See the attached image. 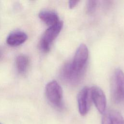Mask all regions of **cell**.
Returning <instances> with one entry per match:
<instances>
[{
    "label": "cell",
    "instance_id": "1",
    "mask_svg": "<svg viewBox=\"0 0 124 124\" xmlns=\"http://www.w3.org/2000/svg\"><path fill=\"white\" fill-rule=\"evenodd\" d=\"M111 92L115 103H119L124 100V73L120 69H116L112 76Z\"/></svg>",
    "mask_w": 124,
    "mask_h": 124
},
{
    "label": "cell",
    "instance_id": "2",
    "mask_svg": "<svg viewBox=\"0 0 124 124\" xmlns=\"http://www.w3.org/2000/svg\"><path fill=\"white\" fill-rule=\"evenodd\" d=\"M62 89L55 80L48 82L46 87V94L49 103L53 106L60 108L62 107Z\"/></svg>",
    "mask_w": 124,
    "mask_h": 124
},
{
    "label": "cell",
    "instance_id": "3",
    "mask_svg": "<svg viewBox=\"0 0 124 124\" xmlns=\"http://www.w3.org/2000/svg\"><path fill=\"white\" fill-rule=\"evenodd\" d=\"M62 26L63 22L60 21L55 25L49 27L46 31L40 43V48L43 52H47L49 50L52 43L60 32Z\"/></svg>",
    "mask_w": 124,
    "mask_h": 124
},
{
    "label": "cell",
    "instance_id": "4",
    "mask_svg": "<svg viewBox=\"0 0 124 124\" xmlns=\"http://www.w3.org/2000/svg\"><path fill=\"white\" fill-rule=\"evenodd\" d=\"M84 72L76 70L73 67L71 62L65 63L61 69L60 76L62 79L70 85L78 84L82 78Z\"/></svg>",
    "mask_w": 124,
    "mask_h": 124
},
{
    "label": "cell",
    "instance_id": "5",
    "mask_svg": "<svg viewBox=\"0 0 124 124\" xmlns=\"http://www.w3.org/2000/svg\"><path fill=\"white\" fill-rule=\"evenodd\" d=\"M88 49L86 45L81 44L78 48L71 62L72 65L76 70L84 72L88 58Z\"/></svg>",
    "mask_w": 124,
    "mask_h": 124
},
{
    "label": "cell",
    "instance_id": "6",
    "mask_svg": "<svg viewBox=\"0 0 124 124\" xmlns=\"http://www.w3.org/2000/svg\"><path fill=\"white\" fill-rule=\"evenodd\" d=\"M90 89L88 87H83L79 92L77 100L78 108L80 114L84 116L89 111L91 104Z\"/></svg>",
    "mask_w": 124,
    "mask_h": 124
},
{
    "label": "cell",
    "instance_id": "7",
    "mask_svg": "<svg viewBox=\"0 0 124 124\" xmlns=\"http://www.w3.org/2000/svg\"><path fill=\"white\" fill-rule=\"evenodd\" d=\"M91 98L96 108L101 113L105 112L106 98L103 91L97 86H93L90 89Z\"/></svg>",
    "mask_w": 124,
    "mask_h": 124
},
{
    "label": "cell",
    "instance_id": "8",
    "mask_svg": "<svg viewBox=\"0 0 124 124\" xmlns=\"http://www.w3.org/2000/svg\"><path fill=\"white\" fill-rule=\"evenodd\" d=\"M102 124H124V118L117 111L108 110L103 113Z\"/></svg>",
    "mask_w": 124,
    "mask_h": 124
},
{
    "label": "cell",
    "instance_id": "9",
    "mask_svg": "<svg viewBox=\"0 0 124 124\" xmlns=\"http://www.w3.org/2000/svg\"><path fill=\"white\" fill-rule=\"evenodd\" d=\"M27 34L24 31H16L9 34L6 42L11 46H18L24 43L27 40Z\"/></svg>",
    "mask_w": 124,
    "mask_h": 124
},
{
    "label": "cell",
    "instance_id": "10",
    "mask_svg": "<svg viewBox=\"0 0 124 124\" xmlns=\"http://www.w3.org/2000/svg\"><path fill=\"white\" fill-rule=\"evenodd\" d=\"M39 18L49 27L53 26L60 21L58 15L54 11L43 10L39 14Z\"/></svg>",
    "mask_w": 124,
    "mask_h": 124
},
{
    "label": "cell",
    "instance_id": "11",
    "mask_svg": "<svg viewBox=\"0 0 124 124\" xmlns=\"http://www.w3.org/2000/svg\"><path fill=\"white\" fill-rule=\"evenodd\" d=\"M16 66L19 73H25L28 68L29 65V59L24 55H18L16 58Z\"/></svg>",
    "mask_w": 124,
    "mask_h": 124
},
{
    "label": "cell",
    "instance_id": "12",
    "mask_svg": "<svg viewBox=\"0 0 124 124\" xmlns=\"http://www.w3.org/2000/svg\"><path fill=\"white\" fill-rule=\"evenodd\" d=\"M97 4V0H88L86 4V11L88 14L91 15L95 11Z\"/></svg>",
    "mask_w": 124,
    "mask_h": 124
},
{
    "label": "cell",
    "instance_id": "13",
    "mask_svg": "<svg viewBox=\"0 0 124 124\" xmlns=\"http://www.w3.org/2000/svg\"><path fill=\"white\" fill-rule=\"evenodd\" d=\"M79 2V0H70L69 1V7L70 9H73L75 7Z\"/></svg>",
    "mask_w": 124,
    "mask_h": 124
},
{
    "label": "cell",
    "instance_id": "14",
    "mask_svg": "<svg viewBox=\"0 0 124 124\" xmlns=\"http://www.w3.org/2000/svg\"></svg>",
    "mask_w": 124,
    "mask_h": 124
}]
</instances>
